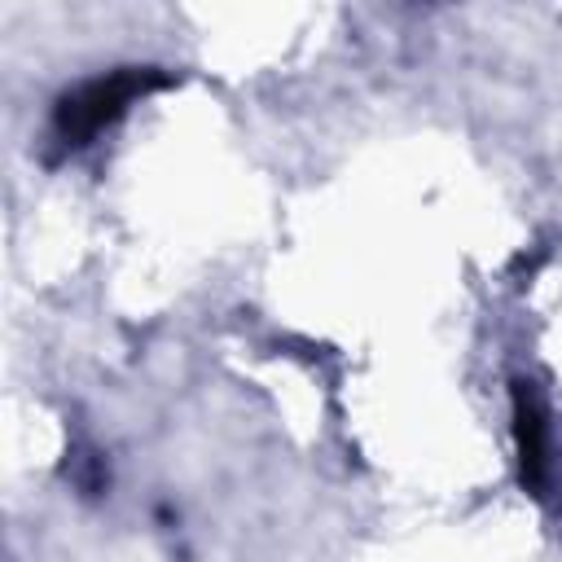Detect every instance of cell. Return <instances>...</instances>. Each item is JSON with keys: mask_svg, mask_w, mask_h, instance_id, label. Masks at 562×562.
Returning <instances> with one entry per match:
<instances>
[{"mask_svg": "<svg viewBox=\"0 0 562 562\" xmlns=\"http://www.w3.org/2000/svg\"><path fill=\"white\" fill-rule=\"evenodd\" d=\"M167 75L149 70V66H127V70H114V75H101V79H88L83 88H75L70 97H61L57 114H53V136L61 149L70 145H83L92 140L105 123H114L136 97L162 88Z\"/></svg>", "mask_w": 562, "mask_h": 562, "instance_id": "1", "label": "cell"}, {"mask_svg": "<svg viewBox=\"0 0 562 562\" xmlns=\"http://www.w3.org/2000/svg\"><path fill=\"white\" fill-rule=\"evenodd\" d=\"M514 435H518V461H522V483L531 492L544 487V465H549V443H544V417L540 404L527 386L514 391Z\"/></svg>", "mask_w": 562, "mask_h": 562, "instance_id": "2", "label": "cell"}]
</instances>
